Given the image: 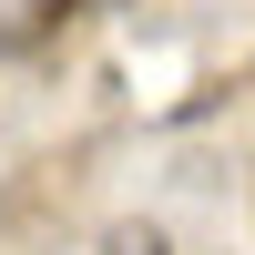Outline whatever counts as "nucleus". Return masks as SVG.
<instances>
[{
  "mask_svg": "<svg viewBox=\"0 0 255 255\" xmlns=\"http://www.w3.org/2000/svg\"><path fill=\"white\" fill-rule=\"evenodd\" d=\"M102 255H163V235H113Z\"/></svg>",
  "mask_w": 255,
  "mask_h": 255,
  "instance_id": "nucleus-1",
  "label": "nucleus"
}]
</instances>
